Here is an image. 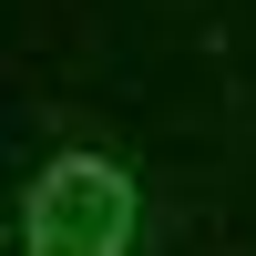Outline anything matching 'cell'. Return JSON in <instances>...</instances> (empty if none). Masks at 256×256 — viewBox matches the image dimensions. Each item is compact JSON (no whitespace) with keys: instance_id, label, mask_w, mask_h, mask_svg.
<instances>
[{"instance_id":"6da1fadb","label":"cell","mask_w":256,"mask_h":256,"mask_svg":"<svg viewBox=\"0 0 256 256\" xmlns=\"http://www.w3.org/2000/svg\"><path fill=\"white\" fill-rule=\"evenodd\" d=\"M31 236H41V256H123V236H134V184H123V164L62 154L52 174H41V195H31Z\"/></svg>"}]
</instances>
